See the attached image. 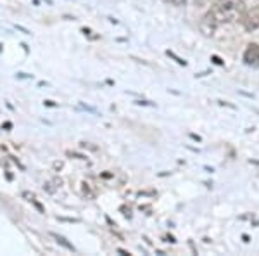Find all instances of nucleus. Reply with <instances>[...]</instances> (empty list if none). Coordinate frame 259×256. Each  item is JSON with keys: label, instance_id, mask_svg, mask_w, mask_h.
I'll return each instance as SVG.
<instances>
[{"label": "nucleus", "instance_id": "20e7f679", "mask_svg": "<svg viewBox=\"0 0 259 256\" xmlns=\"http://www.w3.org/2000/svg\"><path fill=\"white\" fill-rule=\"evenodd\" d=\"M52 237L57 241V244H61L62 247H66V249H69V251H74V246H73V244H69V242L66 241V239L62 237V236H57V234H52Z\"/></svg>", "mask_w": 259, "mask_h": 256}, {"label": "nucleus", "instance_id": "39448f33", "mask_svg": "<svg viewBox=\"0 0 259 256\" xmlns=\"http://www.w3.org/2000/svg\"><path fill=\"white\" fill-rule=\"evenodd\" d=\"M212 2H216V0H195V6L202 7V6H207V4H212Z\"/></svg>", "mask_w": 259, "mask_h": 256}, {"label": "nucleus", "instance_id": "423d86ee", "mask_svg": "<svg viewBox=\"0 0 259 256\" xmlns=\"http://www.w3.org/2000/svg\"><path fill=\"white\" fill-rule=\"evenodd\" d=\"M169 2H173V4H177V6H182L185 0H169Z\"/></svg>", "mask_w": 259, "mask_h": 256}, {"label": "nucleus", "instance_id": "7ed1b4c3", "mask_svg": "<svg viewBox=\"0 0 259 256\" xmlns=\"http://www.w3.org/2000/svg\"><path fill=\"white\" fill-rule=\"evenodd\" d=\"M244 62L247 66L257 68L259 66V45L257 44H249L247 49L244 52Z\"/></svg>", "mask_w": 259, "mask_h": 256}, {"label": "nucleus", "instance_id": "f03ea898", "mask_svg": "<svg viewBox=\"0 0 259 256\" xmlns=\"http://www.w3.org/2000/svg\"><path fill=\"white\" fill-rule=\"evenodd\" d=\"M242 24H244V28L247 31H254L259 28V7L256 9L249 11L247 14H242Z\"/></svg>", "mask_w": 259, "mask_h": 256}, {"label": "nucleus", "instance_id": "f257e3e1", "mask_svg": "<svg viewBox=\"0 0 259 256\" xmlns=\"http://www.w3.org/2000/svg\"><path fill=\"white\" fill-rule=\"evenodd\" d=\"M245 12L244 0H216L212 2L211 9L206 12V16L199 23V30L202 35L211 36L220 26L233 21L240 19V16Z\"/></svg>", "mask_w": 259, "mask_h": 256}]
</instances>
